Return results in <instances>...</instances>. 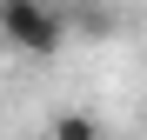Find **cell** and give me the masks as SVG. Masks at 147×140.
I'll return each instance as SVG.
<instances>
[{
  "mask_svg": "<svg viewBox=\"0 0 147 140\" xmlns=\"http://www.w3.org/2000/svg\"><path fill=\"white\" fill-rule=\"evenodd\" d=\"M0 40L27 60H54L67 40V13L54 0H0Z\"/></svg>",
  "mask_w": 147,
  "mask_h": 140,
  "instance_id": "6da1fadb",
  "label": "cell"
},
{
  "mask_svg": "<svg viewBox=\"0 0 147 140\" xmlns=\"http://www.w3.org/2000/svg\"><path fill=\"white\" fill-rule=\"evenodd\" d=\"M47 140H100V127H94L87 113H60V120H54V133H47Z\"/></svg>",
  "mask_w": 147,
  "mask_h": 140,
  "instance_id": "7a4b0ae2",
  "label": "cell"
}]
</instances>
